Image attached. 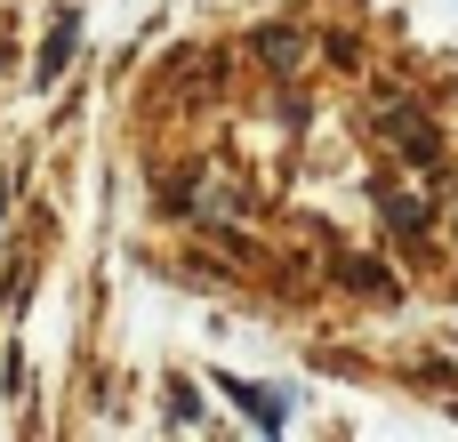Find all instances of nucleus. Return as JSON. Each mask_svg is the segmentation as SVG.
<instances>
[{"mask_svg": "<svg viewBox=\"0 0 458 442\" xmlns=\"http://www.w3.org/2000/svg\"><path fill=\"white\" fill-rule=\"evenodd\" d=\"M225 395L250 411L258 435H282V427H290V395H274V387H242V378H225Z\"/></svg>", "mask_w": 458, "mask_h": 442, "instance_id": "nucleus-2", "label": "nucleus"}, {"mask_svg": "<svg viewBox=\"0 0 458 442\" xmlns=\"http://www.w3.org/2000/svg\"><path fill=\"white\" fill-rule=\"evenodd\" d=\"M0 217H8V185H0Z\"/></svg>", "mask_w": 458, "mask_h": 442, "instance_id": "nucleus-5", "label": "nucleus"}, {"mask_svg": "<svg viewBox=\"0 0 458 442\" xmlns=\"http://www.w3.org/2000/svg\"><path fill=\"white\" fill-rule=\"evenodd\" d=\"M72 48H81V8H56V16H48V40H40V64H32V72H40V89L72 64Z\"/></svg>", "mask_w": 458, "mask_h": 442, "instance_id": "nucleus-1", "label": "nucleus"}, {"mask_svg": "<svg viewBox=\"0 0 458 442\" xmlns=\"http://www.w3.org/2000/svg\"><path fill=\"white\" fill-rule=\"evenodd\" d=\"M386 209H394V234H419V217H427V209H419L411 193H394V185H386Z\"/></svg>", "mask_w": 458, "mask_h": 442, "instance_id": "nucleus-3", "label": "nucleus"}, {"mask_svg": "<svg viewBox=\"0 0 458 442\" xmlns=\"http://www.w3.org/2000/svg\"><path fill=\"white\" fill-rule=\"evenodd\" d=\"M169 419H177V427H193V419H201V395H193V387H185V378H177V387H169Z\"/></svg>", "mask_w": 458, "mask_h": 442, "instance_id": "nucleus-4", "label": "nucleus"}]
</instances>
